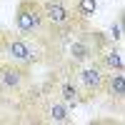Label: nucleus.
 <instances>
[{
  "mask_svg": "<svg viewBox=\"0 0 125 125\" xmlns=\"http://www.w3.org/2000/svg\"><path fill=\"white\" fill-rule=\"evenodd\" d=\"M0 55H5L8 62H15L20 68H30L33 62L40 60V55L33 53V48L23 38H13V35H5V33H0Z\"/></svg>",
  "mask_w": 125,
  "mask_h": 125,
  "instance_id": "obj_1",
  "label": "nucleus"
},
{
  "mask_svg": "<svg viewBox=\"0 0 125 125\" xmlns=\"http://www.w3.org/2000/svg\"><path fill=\"white\" fill-rule=\"evenodd\" d=\"M43 15H45V23L50 28H55V30H73L75 28V20L80 18L75 13V5H68V0H45L43 3Z\"/></svg>",
  "mask_w": 125,
  "mask_h": 125,
  "instance_id": "obj_2",
  "label": "nucleus"
},
{
  "mask_svg": "<svg viewBox=\"0 0 125 125\" xmlns=\"http://www.w3.org/2000/svg\"><path fill=\"white\" fill-rule=\"evenodd\" d=\"M43 25H45L43 3H38V0H20L18 10H15V28L23 35H33Z\"/></svg>",
  "mask_w": 125,
  "mask_h": 125,
  "instance_id": "obj_3",
  "label": "nucleus"
},
{
  "mask_svg": "<svg viewBox=\"0 0 125 125\" xmlns=\"http://www.w3.org/2000/svg\"><path fill=\"white\" fill-rule=\"evenodd\" d=\"M78 85L88 98H93L95 93H103V85H105L103 65L100 62H88L83 70H78Z\"/></svg>",
  "mask_w": 125,
  "mask_h": 125,
  "instance_id": "obj_4",
  "label": "nucleus"
},
{
  "mask_svg": "<svg viewBox=\"0 0 125 125\" xmlns=\"http://www.w3.org/2000/svg\"><path fill=\"white\" fill-rule=\"evenodd\" d=\"M28 83L25 68L15 65V62H0V90L5 93H20Z\"/></svg>",
  "mask_w": 125,
  "mask_h": 125,
  "instance_id": "obj_5",
  "label": "nucleus"
},
{
  "mask_svg": "<svg viewBox=\"0 0 125 125\" xmlns=\"http://www.w3.org/2000/svg\"><path fill=\"white\" fill-rule=\"evenodd\" d=\"M60 100L68 108H75L83 103V90L78 85V80H62L60 83Z\"/></svg>",
  "mask_w": 125,
  "mask_h": 125,
  "instance_id": "obj_6",
  "label": "nucleus"
},
{
  "mask_svg": "<svg viewBox=\"0 0 125 125\" xmlns=\"http://www.w3.org/2000/svg\"><path fill=\"white\" fill-rule=\"evenodd\" d=\"M103 90H105L108 95L123 100L125 98V75H123V70H110V75H105V85H103Z\"/></svg>",
  "mask_w": 125,
  "mask_h": 125,
  "instance_id": "obj_7",
  "label": "nucleus"
},
{
  "mask_svg": "<svg viewBox=\"0 0 125 125\" xmlns=\"http://www.w3.org/2000/svg\"><path fill=\"white\" fill-rule=\"evenodd\" d=\"M100 65L108 70H123V58H120V50L115 48V43H110L100 53Z\"/></svg>",
  "mask_w": 125,
  "mask_h": 125,
  "instance_id": "obj_8",
  "label": "nucleus"
},
{
  "mask_svg": "<svg viewBox=\"0 0 125 125\" xmlns=\"http://www.w3.org/2000/svg\"><path fill=\"white\" fill-rule=\"evenodd\" d=\"M98 10V0H75V13L83 20H90Z\"/></svg>",
  "mask_w": 125,
  "mask_h": 125,
  "instance_id": "obj_9",
  "label": "nucleus"
},
{
  "mask_svg": "<svg viewBox=\"0 0 125 125\" xmlns=\"http://www.w3.org/2000/svg\"><path fill=\"white\" fill-rule=\"evenodd\" d=\"M48 115H50V120H53V123H68V120H70V118H68V105H65V103H53L50 110H48Z\"/></svg>",
  "mask_w": 125,
  "mask_h": 125,
  "instance_id": "obj_10",
  "label": "nucleus"
},
{
  "mask_svg": "<svg viewBox=\"0 0 125 125\" xmlns=\"http://www.w3.org/2000/svg\"><path fill=\"white\" fill-rule=\"evenodd\" d=\"M123 23H125V18L120 15V18H118V23H113V25H110L108 38L113 40V43H120V40H123Z\"/></svg>",
  "mask_w": 125,
  "mask_h": 125,
  "instance_id": "obj_11",
  "label": "nucleus"
}]
</instances>
